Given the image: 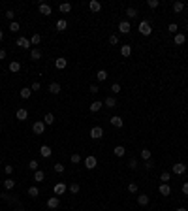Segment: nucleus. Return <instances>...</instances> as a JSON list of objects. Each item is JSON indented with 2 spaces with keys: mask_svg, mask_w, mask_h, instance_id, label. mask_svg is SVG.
Returning a JSON list of instances; mask_svg holds the SVG:
<instances>
[{
  "mask_svg": "<svg viewBox=\"0 0 188 211\" xmlns=\"http://www.w3.org/2000/svg\"><path fill=\"white\" fill-rule=\"evenodd\" d=\"M45 179V173L43 172H41V170H36V172H34V181H38V183H41V181H43Z\"/></svg>",
  "mask_w": 188,
  "mask_h": 211,
  "instance_id": "nucleus-25",
  "label": "nucleus"
},
{
  "mask_svg": "<svg viewBox=\"0 0 188 211\" xmlns=\"http://www.w3.org/2000/svg\"><path fill=\"white\" fill-rule=\"evenodd\" d=\"M126 15H128L130 19H134V17H137V10H136V8H132V6H130V8L126 10Z\"/></svg>",
  "mask_w": 188,
  "mask_h": 211,
  "instance_id": "nucleus-36",
  "label": "nucleus"
},
{
  "mask_svg": "<svg viewBox=\"0 0 188 211\" xmlns=\"http://www.w3.org/2000/svg\"><path fill=\"white\" fill-rule=\"evenodd\" d=\"M128 168H130V170H136V168H137V158H130Z\"/></svg>",
  "mask_w": 188,
  "mask_h": 211,
  "instance_id": "nucleus-44",
  "label": "nucleus"
},
{
  "mask_svg": "<svg viewBox=\"0 0 188 211\" xmlns=\"http://www.w3.org/2000/svg\"><path fill=\"white\" fill-rule=\"evenodd\" d=\"M139 32L143 34V36H151V32H152V29H151V25H149V21H141L139 23Z\"/></svg>",
  "mask_w": 188,
  "mask_h": 211,
  "instance_id": "nucleus-2",
  "label": "nucleus"
},
{
  "mask_svg": "<svg viewBox=\"0 0 188 211\" xmlns=\"http://www.w3.org/2000/svg\"><path fill=\"white\" fill-rule=\"evenodd\" d=\"M173 41H175L177 45H183L186 41V38H184V34H175V40H173Z\"/></svg>",
  "mask_w": 188,
  "mask_h": 211,
  "instance_id": "nucleus-32",
  "label": "nucleus"
},
{
  "mask_svg": "<svg viewBox=\"0 0 188 211\" xmlns=\"http://www.w3.org/2000/svg\"><path fill=\"white\" fill-rule=\"evenodd\" d=\"M186 172V166L183 162H177V164H173V173H177V175H183Z\"/></svg>",
  "mask_w": 188,
  "mask_h": 211,
  "instance_id": "nucleus-11",
  "label": "nucleus"
},
{
  "mask_svg": "<svg viewBox=\"0 0 188 211\" xmlns=\"http://www.w3.org/2000/svg\"><path fill=\"white\" fill-rule=\"evenodd\" d=\"M103 106H107V108H115V106H117V100H115L113 96H107L106 102H103Z\"/></svg>",
  "mask_w": 188,
  "mask_h": 211,
  "instance_id": "nucleus-27",
  "label": "nucleus"
},
{
  "mask_svg": "<svg viewBox=\"0 0 188 211\" xmlns=\"http://www.w3.org/2000/svg\"><path fill=\"white\" fill-rule=\"evenodd\" d=\"M70 192H72V194H77V192H79V183H72V185H70Z\"/></svg>",
  "mask_w": 188,
  "mask_h": 211,
  "instance_id": "nucleus-39",
  "label": "nucleus"
},
{
  "mask_svg": "<svg viewBox=\"0 0 188 211\" xmlns=\"http://www.w3.org/2000/svg\"><path fill=\"white\" fill-rule=\"evenodd\" d=\"M66 29H68L66 19H58V21H57V30H58V32H64Z\"/></svg>",
  "mask_w": 188,
  "mask_h": 211,
  "instance_id": "nucleus-19",
  "label": "nucleus"
},
{
  "mask_svg": "<svg viewBox=\"0 0 188 211\" xmlns=\"http://www.w3.org/2000/svg\"><path fill=\"white\" fill-rule=\"evenodd\" d=\"M13 187H15V181H13L11 177H8V179L4 181V188H6V191H11Z\"/></svg>",
  "mask_w": 188,
  "mask_h": 211,
  "instance_id": "nucleus-26",
  "label": "nucleus"
},
{
  "mask_svg": "<svg viewBox=\"0 0 188 211\" xmlns=\"http://www.w3.org/2000/svg\"><path fill=\"white\" fill-rule=\"evenodd\" d=\"M28 196H32V198H38V196H40V188H38V187H30V188H28Z\"/></svg>",
  "mask_w": 188,
  "mask_h": 211,
  "instance_id": "nucleus-34",
  "label": "nucleus"
},
{
  "mask_svg": "<svg viewBox=\"0 0 188 211\" xmlns=\"http://www.w3.org/2000/svg\"><path fill=\"white\" fill-rule=\"evenodd\" d=\"M19 70H21V62H19V60H11V62H10V72L17 74Z\"/></svg>",
  "mask_w": 188,
  "mask_h": 211,
  "instance_id": "nucleus-20",
  "label": "nucleus"
},
{
  "mask_svg": "<svg viewBox=\"0 0 188 211\" xmlns=\"http://www.w3.org/2000/svg\"><path fill=\"white\" fill-rule=\"evenodd\" d=\"M0 164H2V160H0Z\"/></svg>",
  "mask_w": 188,
  "mask_h": 211,
  "instance_id": "nucleus-61",
  "label": "nucleus"
},
{
  "mask_svg": "<svg viewBox=\"0 0 188 211\" xmlns=\"http://www.w3.org/2000/svg\"><path fill=\"white\" fill-rule=\"evenodd\" d=\"M177 211H186V209H184V207H179V209H177Z\"/></svg>",
  "mask_w": 188,
  "mask_h": 211,
  "instance_id": "nucleus-58",
  "label": "nucleus"
},
{
  "mask_svg": "<svg viewBox=\"0 0 188 211\" xmlns=\"http://www.w3.org/2000/svg\"><path fill=\"white\" fill-rule=\"evenodd\" d=\"M113 153H115V157H124L126 149H124V145H117L115 149H113Z\"/></svg>",
  "mask_w": 188,
  "mask_h": 211,
  "instance_id": "nucleus-22",
  "label": "nucleus"
},
{
  "mask_svg": "<svg viewBox=\"0 0 188 211\" xmlns=\"http://www.w3.org/2000/svg\"><path fill=\"white\" fill-rule=\"evenodd\" d=\"M53 191H55V194H57V196H62V194L66 192V185H64V183H57V185L53 187Z\"/></svg>",
  "mask_w": 188,
  "mask_h": 211,
  "instance_id": "nucleus-13",
  "label": "nucleus"
},
{
  "mask_svg": "<svg viewBox=\"0 0 188 211\" xmlns=\"http://www.w3.org/2000/svg\"><path fill=\"white\" fill-rule=\"evenodd\" d=\"M88 8H90V11H100L102 10V4L98 2V0H90V2H88Z\"/></svg>",
  "mask_w": 188,
  "mask_h": 211,
  "instance_id": "nucleus-16",
  "label": "nucleus"
},
{
  "mask_svg": "<svg viewBox=\"0 0 188 211\" xmlns=\"http://www.w3.org/2000/svg\"><path fill=\"white\" fill-rule=\"evenodd\" d=\"M58 10H60L62 13H70V11H72V4H70V2H62V4L58 6Z\"/></svg>",
  "mask_w": 188,
  "mask_h": 211,
  "instance_id": "nucleus-21",
  "label": "nucleus"
},
{
  "mask_svg": "<svg viewBox=\"0 0 188 211\" xmlns=\"http://www.w3.org/2000/svg\"><path fill=\"white\" fill-rule=\"evenodd\" d=\"M158 192L162 194V196H169V194H171V187H169V183H162V185L158 187Z\"/></svg>",
  "mask_w": 188,
  "mask_h": 211,
  "instance_id": "nucleus-8",
  "label": "nucleus"
},
{
  "mask_svg": "<svg viewBox=\"0 0 188 211\" xmlns=\"http://www.w3.org/2000/svg\"><path fill=\"white\" fill-rule=\"evenodd\" d=\"M43 123H45V124H53V123H55V115H53V113H45V115H43Z\"/></svg>",
  "mask_w": 188,
  "mask_h": 211,
  "instance_id": "nucleus-31",
  "label": "nucleus"
},
{
  "mask_svg": "<svg viewBox=\"0 0 188 211\" xmlns=\"http://www.w3.org/2000/svg\"><path fill=\"white\" fill-rule=\"evenodd\" d=\"M40 154H41L43 158H49L51 154H53V151H51L49 145H41V147H40Z\"/></svg>",
  "mask_w": 188,
  "mask_h": 211,
  "instance_id": "nucleus-12",
  "label": "nucleus"
},
{
  "mask_svg": "<svg viewBox=\"0 0 188 211\" xmlns=\"http://www.w3.org/2000/svg\"><path fill=\"white\" fill-rule=\"evenodd\" d=\"M183 194H188V183H183Z\"/></svg>",
  "mask_w": 188,
  "mask_h": 211,
  "instance_id": "nucleus-55",
  "label": "nucleus"
},
{
  "mask_svg": "<svg viewBox=\"0 0 188 211\" xmlns=\"http://www.w3.org/2000/svg\"><path fill=\"white\" fill-rule=\"evenodd\" d=\"M28 168L32 172H36V170H40V164H38V160H30L28 162Z\"/></svg>",
  "mask_w": 188,
  "mask_h": 211,
  "instance_id": "nucleus-37",
  "label": "nucleus"
},
{
  "mask_svg": "<svg viewBox=\"0 0 188 211\" xmlns=\"http://www.w3.org/2000/svg\"><path fill=\"white\" fill-rule=\"evenodd\" d=\"M15 117L19 119V121H26V117H28V111H26L25 108H19V109L15 111Z\"/></svg>",
  "mask_w": 188,
  "mask_h": 211,
  "instance_id": "nucleus-14",
  "label": "nucleus"
},
{
  "mask_svg": "<svg viewBox=\"0 0 188 211\" xmlns=\"http://www.w3.org/2000/svg\"><path fill=\"white\" fill-rule=\"evenodd\" d=\"M0 59H6V49H0Z\"/></svg>",
  "mask_w": 188,
  "mask_h": 211,
  "instance_id": "nucleus-56",
  "label": "nucleus"
},
{
  "mask_svg": "<svg viewBox=\"0 0 188 211\" xmlns=\"http://www.w3.org/2000/svg\"><path fill=\"white\" fill-rule=\"evenodd\" d=\"M30 94H32V90H30L28 87H25V89H21V90H19V96L23 98V100H28Z\"/></svg>",
  "mask_w": 188,
  "mask_h": 211,
  "instance_id": "nucleus-18",
  "label": "nucleus"
},
{
  "mask_svg": "<svg viewBox=\"0 0 188 211\" xmlns=\"http://www.w3.org/2000/svg\"><path fill=\"white\" fill-rule=\"evenodd\" d=\"M160 181H162V183H169V172H162V173H160Z\"/></svg>",
  "mask_w": 188,
  "mask_h": 211,
  "instance_id": "nucleus-38",
  "label": "nucleus"
},
{
  "mask_svg": "<svg viewBox=\"0 0 188 211\" xmlns=\"http://www.w3.org/2000/svg\"><path fill=\"white\" fill-rule=\"evenodd\" d=\"M111 93H115V94L121 93V85H119V83H113V85H111Z\"/></svg>",
  "mask_w": 188,
  "mask_h": 211,
  "instance_id": "nucleus-45",
  "label": "nucleus"
},
{
  "mask_svg": "<svg viewBox=\"0 0 188 211\" xmlns=\"http://www.w3.org/2000/svg\"><path fill=\"white\" fill-rule=\"evenodd\" d=\"M109 44L117 45V44H119V36H117V34H111V36H109Z\"/></svg>",
  "mask_w": 188,
  "mask_h": 211,
  "instance_id": "nucleus-41",
  "label": "nucleus"
},
{
  "mask_svg": "<svg viewBox=\"0 0 188 211\" xmlns=\"http://www.w3.org/2000/svg\"><path fill=\"white\" fill-rule=\"evenodd\" d=\"M55 172H57V173H62V172H64V164L57 162V164H55Z\"/></svg>",
  "mask_w": 188,
  "mask_h": 211,
  "instance_id": "nucleus-48",
  "label": "nucleus"
},
{
  "mask_svg": "<svg viewBox=\"0 0 188 211\" xmlns=\"http://www.w3.org/2000/svg\"><path fill=\"white\" fill-rule=\"evenodd\" d=\"M121 55H122V57H130V55H132V47L130 45H122L121 47Z\"/></svg>",
  "mask_w": 188,
  "mask_h": 211,
  "instance_id": "nucleus-28",
  "label": "nucleus"
},
{
  "mask_svg": "<svg viewBox=\"0 0 188 211\" xmlns=\"http://www.w3.org/2000/svg\"><path fill=\"white\" fill-rule=\"evenodd\" d=\"M128 192H132V194L137 192V185H136V183H130V185H128Z\"/></svg>",
  "mask_w": 188,
  "mask_h": 211,
  "instance_id": "nucleus-47",
  "label": "nucleus"
},
{
  "mask_svg": "<svg viewBox=\"0 0 188 211\" xmlns=\"http://www.w3.org/2000/svg\"><path fill=\"white\" fill-rule=\"evenodd\" d=\"M41 41V36L40 34H32V38H30V45H38Z\"/></svg>",
  "mask_w": 188,
  "mask_h": 211,
  "instance_id": "nucleus-35",
  "label": "nucleus"
},
{
  "mask_svg": "<svg viewBox=\"0 0 188 211\" xmlns=\"http://www.w3.org/2000/svg\"><path fill=\"white\" fill-rule=\"evenodd\" d=\"M40 89H41V83L40 81H34L32 87H30V90H40Z\"/></svg>",
  "mask_w": 188,
  "mask_h": 211,
  "instance_id": "nucleus-49",
  "label": "nucleus"
},
{
  "mask_svg": "<svg viewBox=\"0 0 188 211\" xmlns=\"http://www.w3.org/2000/svg\"><path fill=\"white\" fill-rule=\"evenodd\" d=\"M147 6L154 10V8H158V6H160V2H158V0H149V2H147Z\"/></svg>",
  "mask_w": 188,
  "mask_h": 211,
  "instance_id": "nucleus-46",
  "label": "nucleus"
},
{
  "mask_svg": "<svg viewBox=\"0 0 188 211\" xmlns=\"http://www.w3.org/2000/svg\"><path fill=\"white\" fill-rule=\"evenodd\" d=\"M90 93H92V94H96V93H100V89H98V85H90Z\"/></svg>",
  "mask_w": 188,
  "mask_h": 211,
  "instance_id": "nucleus-51",
  "label": "nucleus"
},
{
  "mask_svg": "<svg viewBox=\"0 0 188 211\" xmlns=\"http://www.w3.org/2000/svg\"><path fill=\"white\" fill-rule=\"evenodd\" d=\"M49 93L51 94H58L60 93V85H58V83H51V85H49Z\"/></svg>",
  "mask_w": 188,
  "mask_h": 211,
  "instance_id": "nucleus-29",
  "label": "nucleus"
},
{
  "mask_svg": "<svg viewBox=\"0 0 188 211\" xmlns=\"http://www.w3.org/2000/svg\"><path fill=\"white\" fill-rule=\"evenodd\" d=\"M109 123L113 124L115 128H122V126H124V121H122V117H119V115H113V117L109 119Z\"/></svg>",
  "mask_w": 188,
  "mask_h": 211,
  "instance_id": "nucleus-5",
  "label": "nucleus"
},
{
  "mask_svg": "<svg viewBox=\"0 0 188 211\" xmlns=\"http://www.w3.org/2000/svg\"><path fill=\"white\" fill-rule=\"evenodd\" d=\"M17 45H19L21 49H28V47H30V40H28V38H25V36H19Z\"/></svg>",
  "mask_w": 188,
  "mask_h": 211,
  "instance_id": "nucleus-10",
  "label": "nucleus"
},
{
  "mask_svg": "<svg viewBox=\"0 0 188 211\" xmlns=\"http://www.w3.org/2000/svg\"><path fill=\"white\" fill-rule=\"evenodd\" d=\"M30 57H32V60H40L41 59V51H40L38 47H34L32 51H30Z\"/></svg>",
  "mask_w": 188,
  "mask_h": 211,
  "instance_id": "nucleus-23",
  "label": "nucleus"
},
{
  "mask_svg": "<svg viewBox=\"0 0 188 211\" xmlns=\"http://www.w3.org/2000/svg\"><path fill=\"white\" fill-rule=\"evenodd\" d=\"M98 166V160H96L94 154H88V157L85 158V168L87 170H94V168Z\"/></svg>",
  "mask_w": 188,
  "mask_h": 211,
  "instance_id": "nucleus-1",
  "label": "nucleus"
},
{
  "mask_svg": "<svg viewBox=\"0 0 188 211\" xmlns=\"http://www.w3.org/2000/svg\"><path fill=\"white\" fill-rule=\"evenodd\" d=\"M96 79H98V81H106V79H107V72H106V70H98Z\"/></svg>",
  "mask_w": 188,
  "mask_h": 211,
  "instance_id": "nucleus-30",
  "label": "nucleus"
},
{
  "mask_svg": "<svg viewBox=\"0 0 188 211\" xmlns=\"http://www.w3.org/2000/svg\"><path fill=\"white\" fill-rule=\"evenodd\" d=\"M151 157H152V153H151L149 149H143V151H141V158H143V160H149Z\"/></svg>",
  "mask_w": 188,
  "mask_h": 211,
  "instance_id": "nucleus-40",
  "label": "nucleus"
},
{
  "mask_svg": "<svg viewBox=\"0 0 188 211\" xmlns=\"http://www.w3.org/2000/svg\"><path fill=\"white\" fill-rule=\"evenodd\" d=\"M70 160H72L73 164H77V162H81V154H79V153H73V154H72V158H70Z\"/></svg>",
  "mask_w": 188,
  "mask_h": 211,
  "instance_id": "nucleus-42",
  "label": "nucleus"
},
{
  "mask_svg": "<svg viewBox=\"0 0 188 211\" xmlns=\"http://www.w3.org/2000/svg\"><path fill=\"white\" fill-rule=\"evenodd\" d=\"M4 172L8 173V175H11L13 173V166H4Z\"/></svg>",
  "mask_w": 188,
  "mask_h": 211,
  "instance_id": "nucleus-52",
  "label": "nucleus"
},
{
  "mask_svg": "<svg viewBox=\"0 0 188 211\" xmlns=\"http://www.w3.org/2000/svg\"><path fill=\"white\" fill-rule=\"evenodd\" d=\"M55 66H57L58 70H64V68L68 66V60H66L64 57H58L57 60H55Z\"/></svg>",
  "mask_w": 188,
  "mask_h": 211,
  "instance_id": "nucleus-17",
  "label": "nucleus"
},
{
  "mask_svg": "<svg viewBox=\"0 0 188 211\" xmlns=\"http://www.w3.org/2000/svg\"><path fill=\"white\" fill-rule=\"evenodd\" d=\"M103 136V128L102 126H92V128H90V138L92 139H100Z\"/></svg>",
  "mask_w": 188,
  "mask_h": 211,
  "instance_id": "nucleus-3",
  "label": "nucleus"
},
{
  "mask_svg": "<svg viewBox=\"0 0 188 211\" xmlns=\"http://www.w3.org/2000/svg\"><path fill=\"white\" fill-rule=\"evenodd\" d=\"M137 203H139V206H147V203H149V196L147 194H139L137 196Z\"/></svg>",
  "mask_w": 188,
  "mask_h": 211,
  "instance_id": "nucleus-24",
  "label": "nucleus"
},
{
  "mask_svg": "<svg viewBox=\"0 0 188 211\" xmlns=\"http://www.w3.org/2000/svg\"><path fill=\"white\" fill-rule=\"evenodd\" d=\"M102 108H103V102H100V100H94L92 104H90V106H88V109H90V111H92V113H96V111H100Z\"/></svg>",
  "mask_w": 188,
  "mask_h": 211,
  "instance_id": "nucleus-15",
  "label": "nucleus"
},
{
  "mask_svg": "<svg viewBox=\"0 0 188 211\" xmlns=\"http://www.w3.org/2000/svg\"><path fill=\"white\" fill-rule=\"evenodd\" d=\"M58 206H60V198H58V196H51V198L47 200V207H49V209H57Z\"/></svg>",
  "mask_w": 188,
  "mask_h": 211,
  "instance_id": "nucleus-6",
  "label": "nucleus"
},
{
  "mask_svg": "<svg viewBox=\"0 0 188 211\" xmlns=\"http://www.w3.org/2000/svg\"><path fill=\"white\" fill-rule=\"evenodd\" d=\"M0 126H2V119H0Z\"/></svg>",
  "mask_w": 188,
  "mask_h": 211,
  "instance_id": "nucleus-59",
  "label": "nucleus"
},
{
  "mask_svg": "<svg viewBox=\"0 0 188 211\" xmlns=\"http://www.w3.org/2000/svg\"><path fill=\"white\" fill-rule=\"evenodd\" d=\"M130 30H132L130 21H121V23H119V32H122V34H128Z\"/></svg>",
  "mask_w": 188,
  "mask_h": 211,
  "instance_id": "nucleus-7",
  "label": "nucleus"
},
{
  "mask_svg": "<svg viewBox=\"0 0 188 211\" xmlns=\"http://www.w3.org/2000/svg\"><path fill=\"white\" fill-rule=\"evenodd\" d=\"M183 10H184V2H175L173 4V11L175 13H181Z\"/></svg>",
  "mask_w": 188,
  "mask_h": 211,
  "instance_id": "nucleus-33",
  "label": "nucleus"
},
{
  "mask_svg": "<svg viewBox=\"0 0 188 211\" xmlns=\"http://www.w3.org/2000/svg\"><path fill=\"white\" fill-rule=\"evenodd\" d=\"M32 130H34V134H43V130H45V123L43 121H36V123H34L32 124Z\"/></svg>",
  "mask_w": 188,
  "mask_h": 211,
  "instance_id": "nucleus-4",
  "label": "nucleus"
},
{
  "mask_svg": "<svg viewBox=\"0 0 188 211\" xmlns=\"http://www.w3.org/2000/svg\"><path fill=\"white\" fill-rule=\"evenodd\" d=\"M10 30L11 32H17L19 30V23H17V21H11V23H10Z\"/></svg>",
  "mask_w": 188,
  "mask_h": 211,
  "instance_id": "nucleus-43",
  "label": "nucleus"
},
{
  "mask_svg": "<svg viewBox=\"0 0 188 211\" xmlns=\"http://www.w3.org/2000/svg\"><path fill=\"white\" fill-rule=\"evenodd\" d=\"M2 38H4V32H2V30H0V41H2Z\"/></svg>",
  "mask_w": 188,
  "mask_h": 211,
  "instance_id": "nucleus-57",
  "label": "nucleus"
},
{
  "mask_svg": "<svg viewBox=\"0 0 188 211\" xmlns=\"http://www.w3.org/2000/svg\"><path fill=\"white\" fill-rule=\"evenodd\" d=\"M6 17H8V19H13V17H15V13H13V10H8V11H6Z\"/></svg>",
  "mask_w": 188,
  "mask_h": 211,
  "instance_id": "nucleus-53",
  "label": "nucleus"
},
{
  "mask_svg": "<svg viewBox=\"0 0 188 211\" xmlns=\"http://www.w3.org/2000/svg\"><path fill=\"white\" fill-rule=\"evenodd\" d=\"M38 10H40V13H41V15H51V6L49 4H45V2H41L40 6H38Z\"/></svg>",
  "mask_w": 188,
  "mask_h": 211,
  "instance_id": "nucleus-9",
  "label": "nucleus"
},
{
  "mask_svg": "<svg viewBox=\"0 0 188 211\" xmlns=\"http://www.w3.org/2000/svg\"><path fill=\"white\" fill-rule=\"evenodd\" d=\"M177 29H179V26H177L175 23H171V25H169V29H168V30H169V32H177Z\"/></svg>",
  "mask_w": 188,
  "mask_h": 211,
  "instance_id": "nucleus-54",
  "label": "nucleus"
},
{
  "mask_svg": "<svg viewBox=\"0 0 188 211\" xmlns=\"http://www.w3.org/2000/svg\"><path fill=\"white\" fill-rule=\"evenodd\" d=\"M145 168H147V170H152V168H154V164H152V160L149 158V160H145Z\"/></svg>",
  "mask_w": 188,
  "mask_h": 211,
  "instance_id": "nucleus-50",
  "label": "nucleus"
},
{
  "mask_svg": "<svg viewBox=\"0 0 188 211\" xmlns=\"http://www.w3.org/2000/svg\"><path fill=\"white\" fill-rule=\"evenodd\" d=\"M186 30H188V25H186Z\"/></svg>",
  "mask_w": 188,
  "mask_h": 211,
  "instance_id": "nucleus-60",
  "label": "nucleus"
}]
</instances>
